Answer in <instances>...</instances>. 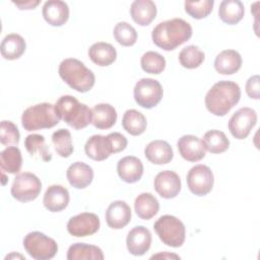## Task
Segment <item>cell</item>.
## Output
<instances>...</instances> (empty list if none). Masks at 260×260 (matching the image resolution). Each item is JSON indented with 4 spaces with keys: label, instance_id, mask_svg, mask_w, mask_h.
<instances>
[{
    "label": "cell",
    "instance_id": "obj_1",
    "mask_svg": "<svg viewBox=\"0 0 260 260\" xmlns=\"http://www.w3.org/2000/svg\"><path fill=\"white\" fill-rule=\"evenodd\" d=\"M192 37V27L182 18L159 22L151 32L152 42L165 51L175 50Z\"/></svg>",
    "mask_w": 260,
    "mask_h": 260
},
{
    "label": "cell",
    "instance_id": "obj_2",
    "mask_svg": "<svg viewBox=\"0 0 260 260\" xmlns=\"http://www.w3.org/2000/svg\"><path fill=\"white\" fill-rule=\"evenodd\" d=\"M241 88L231 80H220L212 85L205 95L206 109L218 117L225 116L240 101Z\"/></svg>",
    "mask_w": 260,
    "mask_h": 260
},
{
    "label": "cell",
    "instance_id": "obj_3",
    "mask_svg": "<svg viewBox=\"0 0 260 260\" xmlns=\"http://www.w3.org/2000/svg\"><path fill=\"white\" fill-rule=\"evenodd\" d=\"M54 106L58 118L75 130L91 124V109L72 95L60 96Z\"/></svg>",
    "mask_w": 260,
    "mask_h": 260
},
{
    "label": "cell",
    "instance_id": "obj_4",
    "mask_svg": "<svg viewBox=\"0 0 260 260\" xmlns=\"http://www.w3.org/2000/svg\"><path fill=\"white\" fill-rule=\"evenodd\" d=\"M58 72L63 81L78 92L90 90L95 82L93 72L75 58L64 59L59 65Z\"/></svg>",
    "mask_w": 260,
    "mask_h": 260
},
{
    "label": "cell",
    "instance_id": "obj_5",
    "mask_svg": "<svg viewBox=\"0 0 260 260\" xmlns=\"http://www.w3.org/2000/svg\"><path fill=\"white\" fill-rule=\"evenodd\" d=\"M55 106L50 103H41L25 109L21 116L22 127L26 131L49 129L59 123Z\"/></svg>",
    "mask_w": 260,
    "mask_h": 260
},
{
    "label": "cell",
    "instance_id": "obj_6",
    "mask_svg": "<svg viewBox=\"0 0 260 260\" xmlns=\"http://www.w3.org/2000/svg\"><path fill=\"white\" fill-rule=\"evenodd\" d=\"M153 229L159 240L173 248L181 247L186 238L184 223L176 216L166 214L160 216L153 224Z\"/></svg>",
    "mask_w": 260,
    "mask_h": 260
},
{
    "label": "cell",
    "instance_id": "obj_7",
    "mask_svg": "<svg viewBox=\"0 0 260 260\" xmlns=\"http://www.w3.org/2000/svg\"><path fill=\"white\" fill-rule=\"evenodd\" d=\"M23 248L36 260L52 259L58 252L56 241L41 232H30L23 239Z\"/></svg>",
    "mask_w": 260,
    "mask_h": 260
},
{
    "label": "cell",
    "instance_id": "obj_8",
    "mask_svg": "<svg viewBox=\"0 0 260 260\" xmlns=\"http://www.w3.org/2000/svg\"><path fill=\"white\" fill-rule=\"evenodd\" d=\"M42 190L41 180L32 173H19L13 180L11 195L20 202L32 201L40 195Z\"/></svg>",
    "mask_w": 260,
    "mask_h": 260
},
{
    "label": "cell",
    "instance_id": "obj_9",
    "mask_svg": "<svg viewBox=\"0 0 260 260\" xmlns=\"http://www.w3.org/2000/svg\"><path fill=\"white\" fill-rule=\"evenodd\" d=\"M133 94L138 106L144 109H151L161 101L164 90L161 84L157 80L152 78H141L136 82Z\"/></svg>",
    "mask_w": 260,
    "mask_h": 260
},
{
    "label": "cell",
    "instance_id": "obj_10",
    "mask_svg": "<svg viewBox=\"0 0 260 260\" xmlns=\"http://www.w3.org/2000/svg\"><path fill=\"white\" fill-rule=\"evenodd\" d=\"M186 180L191 193L197 196L207 195L212 190L214 183L213 173L205 165H197L191 168Z\"/></svg>",
    "mask_w": 260,
    "mask_h": 260
},
{
    "label": "cell",
    "instance_id": "obj_11",
    "mask_svg": "<svg viewBox=\"0 0 260 260\" xmlns=\"http://www.w3.org/2000/svg\"><path fill=\"white\" fill-rule=\"evenodd\" d=\"M257 123V113L254 109L243 107L233 114L229 121L231 134L239 139H245Z\"/></svg>",
    "mask_w": 260,
    "mask_h": 260
},
{
    "label": "cell",
    "instance_id": "obj_12",
    "mask_svg": "<svg viewBox=\"0 0 260 260\" xmlns=\"http://www.w3.org/2000/svg\"><path fill=\"white\" fill-rule=\"evenodd\" d=\"M100 218L95 213L82 212L68 220L67 231L73 237L83 238L95 234L100 229Z\"/></svg>",
    "mask_w": 260,
    "mask_h": 260
},
{
    "label": "cell",
    "instance_id": "obj_13",
    "mask_svg": "<svg viewBox=\"0 0 260 260\" xmlns=\"http://www.w3.org/2000/svg\"><path fill=\"white\" fill-rule=\"evenodd\" d=\"M153 186L156 193L166 199L175 198L181 191V179L176 172L162 171L159 172L153 181Z\"/></svg>",
    "mask_w": 260,
    "mask_h": 260
},
{
    "label": "cell",
    "instance_id": "obj_14",
    "mask_svg": "<svg viewBox=\"0 0 260 260\" xmlns=\"http://www.w3.org/2000/svg\"><path fill=\"white\" fill-rule=\"evenodd\" d=\"M127 249L134 256L144 255L151 245V233L143 225L133 228L127 235Z\"/></svg>",
    "mask_w": 260,
    "mask_h": 260
},
{
    "label": "cell",
    "instance_id": "obj_15",
    "mask_svg": "<svg viewBox=\"0 0 260 260\" xmlns=\"http://www.w3.org/2000/svg\"><path fill=\"white\" fill-rule=\"evenodd\" d=\"M178 150L181 156L188 161L195 162L205 156V147L202 140L195 135H183L177 142Z\"/></svg>",
    "mask_w": 260,
    "mask_h": 260
},
{
    "label": "cell",
    "instance_id": "obj_16",
    "mask_svg": "<svg viewBox=\"0 0 260 260\" xmlns=\"http://www.w3.org/2000/svg\"><path fill=\"white\" fill-rule=\"evenodd\" d=\"M131 220V208L122 200L112 202L106 211L107 224L114 230L125 228Z\"/></svg>",
    "mask_w": 260,
    "mask_h": 260
},
{
    "label": "cell",
    "instance_id": "obj_17",
    "mask_svg": "<svg viewBox=\"0 0 260 260\" xmlns=\"http://www.w3.org/2000/svg\"><path fill=\"white\" fill-rule=\"evenodd\" d=\"M84 151L87 157L92 160L102 161L107 159L113 151L110 138L105 135L95 134L89 137L84 145Z\"/></svg>",
    "mask_w": 260,
    "mask_h": 260
},
{
    "label": "cell",
    "instance_id": "obj_18",
    "mask_svg": "<svg viewBox=\"0 0 260 260\" xmlns=\"http://www.w3.org/2000/svg\"><path fill=\"white\" fill-rule=\"evenodd\" d=\"M42 14L44 19L52 26H61L69 18V7L66 2L61 0L46 1Z\"/></svg>",
    "mask_w": 260,
    "mask_h": 260
},
{
    "label": "cell",
    "instance_id": "obj_19",
    "mask_svg": "<svg viewBox=\"0 0 260 260\" xmlns=\"http://www.w3.org/2000/svg\"><path fill=\"white\" fill-rule=\"evenodd\" d=\"M117 173L122 181L129 184L136 183L143 175V164L133 155L122 157L117 164Z\"/></svg>",
    "mask_w": 260,
    "mask_h": 260
},
{
    "label": "cell",
    "instance_id": "obj_20",
    "mask_svg": "<svg viewBox=\"0 0 260 260\" xmlns=\"http://www.w3.org/2000/svg\"><path fill=\"white\" fill-rule=\"evenodd\" d=\"M70 196L68 190L62 185H51L45 192L43 203L51 212H59L69 204Z\"/></svg>",
    "mask_w": 260,
    "mask_h": 260
},
{
    "label": "cell",
    "instance_id": "obj_21",
    "mask_svg": "<svg viewBox=\"0 0 260 260\" xmlns=\"http://www.w3.org/2000/svg\"><path fill=\"white\" fill-rule=\"evenodd\" d=\"M144 155L153 165H166L173 159L174 151L167 141L157 139L145 146Z\"/></svg>",
    "mask_w": 260,
    "mask_h": 260
},
{
    "label": "cell",
    "instance_id": "obj_22",
    "mask_svg": "<svg viewBox=\"0 0 260 260\" xmlns=\"http://www.w3.org/2000/svg\"><path fill=\"white\" fill-rule=\"evenodd\" d=\"M66 177L69 184L76 189L86 188L93 179V171L90 166L76 161L69 166L66 172Z\"/></svg>",
    "mask_w": 260,
    "mask_h": 260
},
{
    "label": "cell",
    "instance_id": "obj_23",
    "mask_svg": "<svg viewBox=\"0 0 260 260\" xmlns=\"http://www.w3.org/2000/svg\"><path fill=\"white\" fill-rule=\"evenodd\" d=\"M242 57L236 50H223L214 60L215 70L222 75H232L240 70Z\"/></svg>",
    "mask_w": 260,
    "mask_h": 260
},
{
    "label": "cell",
    "instance_id": "obj_24",
    "mask_svg": "<svg viewBox=\"0 0 260 260\" xmlns=\"http://www.w3.org/2000/svg\"><path fill=\"white\" fill-rule=\"evenodd\" d=\"M130 14L134 22L146 26L156 16V6L151 0H135L130 7Z\"/></svg>",
    "mask_w": 260,
    "mask_h": 260
},
{
    "label": "cell",
    "instance_id": "obj_25",
    "mask_svg": "<svg viewBox=\"0 0 260 260\" xmlns=\"http://www.w3.org/2000/svg\"><path fill=\"white\" fill-rule=\"evenodd\" d=\"M117 111L110 104H98L91 109V124L98 129H110L117 121Z\"/></svg>",
    "mask_w": 260,
    "mask_h": 260
},
{
    "label": "cell",
    "instance_id": "obj_26",
    "mask_svg": "<svg viewBox=\"0 0 260 260\" xmlns=\"http://www.w3.org/2000/svg\"><path fill=\"white\" fill-rule=\"evenodd\" d=\"M88 57L95 65L106 67L116 61L117 51L114 46L109 43L98 42L89 47Z\"/></svg>",
    "mask_w": 260,
    "mask_h": 260
},
{
    "label": "cell",
    "instance_id": "obj_27",
    "mask_svg": "<svg viewBox=\"0 0 260 260\" xmlns=\"http://www.w3.org/2000/svg\"><path fill=\"white\" fill-rule=\"evenodd\" d=\"M26 48L24 39L17 34L7 35L1 43V55L6 60H16L22 56Z\"/></svg>",
    "mask_w": 260,
    "mask_h": 260
},
{
    "label": "cell",
    "instance_id": "obj_28",
    "mask_svg": "<svg viewBox=\"0 0 260 260\" xmlns=\"http://www.w3.org/2000/svg\"><path fill=\"white\" fill-rule=\"evenodd\" d=\"M68 260H103L105 258L101 248L85 243H75L68 248Z\"/></svg>",
    "mask_w": 260,
    "mask_h": 260
},
{
    "label": "cell",
    "instance_id": "obj_29",
    "mask_svg": "<svg viewBox=\"0 0 260 260\" xmlns=\"http://www.w3.org/2000/svg\"><path fill=\"white\" fill-rule=\"evenodd\" d=\"M245 14L244 4L240 0H223L219 4L218 16L228 24H236L241 21Z\"/></svg>",
    "mask_w": 260,
    "mask_h": 260
},
{
    "label": "cell",
    "instance_id": "obj_30",
    "mask_svg": "<svg viewBox=\"0 0 260 260\" xmlns=\"http://www.w3.org/2000/svg\"><path fill=\"white\" fill-rule=\"evenodd\" d=\"M134 209L138 217L144 220L152 218L159 209L158 200L151 193H141L134 201Z\"/></svg>",
    "mask_w": 260,
    "mask_h": 260
},
{
    "label": "cell",
    "instance_id": "obj_31",
    "mask_svg": "<svg viewBox=\"0 0 260 260\" xmlns=\"http://www.w3.org/2000/svg\"><path fill=\"white\" fill-rule=\"evenodd\" d=\"M24 146L30 156L50 161L52 159V152L46 144V139L41 134H29L24 139Z\"/></svg>",
    "mask_w": 260,
    "mask_h": 260
},
{
    "label": "cell",
    "instance_id": "obj_32",
    "mask_svg": "<svg viewBox=\"0 0 260 260\" xmlns=\"http://www.w3.org/2000/svg\"><path fill=\"white\" fill-rule=\"evenodd\" d=\"M122 126L130 135L138 136L146 130L147 121L145 116L137 110H127L122 118Z\"/></svg>",
    "mask_w": 260,
    "mask_h": 260
},
{
    "label": "cell",
    "instance_id": "obj_33",
    "mask_svg": "<svg viewBox=\"0 0 260 260\" xmlns=\"http://www.w3.org/2000/svg\"><path fill=\"white\" fill-rule=\"evenodd\" d=\"M22 166V156L18 147L8 146L0 152V167L8 174L19 173Z\"/></svg>",
    "mask_w": 260,
    "mask_h": 260
},
{
    "label": "cell",
    "instance_id": "obj_34",
    "mask_svg": "<svg viewBox=\"0 0 260 260\" xmlns=\"http://www.w3.org/2000/svg\"><path fill=\"white\" fill-rule=\"evenodd\" d=\"M205 150L211 153H221L224 152L230 147V140L226 135L219 130H209L201 139Z\"/></svg>",
    "mask_w": 260,
    "mask_h": 260
},
{
    "label": "cell",
    "instance_id": "obj_35",
    "mask_svg": "<svg viewBox=\"0 0 260 260\" xmlns=\"http://www.w3.org/2000/svg\"><path fill=\"white\" fill-rule=\"evenodd\" d=\"M52 143L55 151L61 157H69L73 153V144L69 130L61 128L52 134Z\"/></svg>",
    "mask_w": 260,
    "mask_h": 260
},
{
    "label": "cell",
    "instance_id": "obj_36",
    "mask_svg": "<svg viewBox=\"0 0 260 260\" xmlns=\"http://www.w3.org/2000/svg\"><path fill=\"white\" fill-rule=\"evenodd\" d=\"M205 55L199 47L190 45L183 48L179 54L180 64L187 69H195L204 61Z\"/></svg>",
    "mask_w": 260,
    "mask_h": 260
},
{
    "label": "cell",
    "instance_id": "obj_37",
    "mask_svg": "<svg viewBox=\"0 0 260 260\" xmlns=\"http://www.w3.org/2000/svg\"><path fill=\"white\" fill-rule=\"evenodd\" d=\"M140 65L142 70L146 73L159 74L166 68V59L157 52L148 51L142 55Z\"/></svg>",
    "mask_w": 260,
    "mask_h": 260
},
{
    "label": "cell",
    "instance_id": "obj_38",
    "mask_svg": "<svg viewBox=\"0 0 260 260\" xmlns=\"http://www.w3.org/2000/svg\"><path fill=\"white\" fill-rule=\"evenodd\" d=\"M115 40L124 47H131L137 41L136 29L126 21L118 22L113 30Z\"/></svg>",
    "mask_w": 260,
    "mask_h": 260
},
{
    "label": "cell",
    "instance_id": "obj_39",
    "mask_svg": "<svg viewBox=\"0 0 260 260\" xmlns=\"http://www.w3.org/2000/svg\"><path fill=\"white\" fill-rule=\"evenodd\" d=\"M214 1L213 0H201V1H186L185 11L195 19L205 18L212 11Z\"/></svg>",
    "mask_w": 260,
    "mask_h": 260
},
{
    "label": "cell",
    "instance_id": "obj_40",
    "mask_svg": "<svg viewBox=\"0 0 260 260\" xmlns=\"http://www.w3.org/2000/svg\"><path fill=\"white\" fill-rule=\"evenodd\" d=\"M20 134L17 126L11 121H2L0 130V141L3 145H17Z\"/></svg>",
    "mask_w": 260,
    "mask_h": 260
},
{
    "label": "cell",
    "instance_id": "obj_41",
    "mask_svg": "<svg viewBox=\"0 0 260 260\" xmlns=\"http://www.w3.org/2000/svg\"><path fill=\"white\" fill-rule=\"evenodd\" d=\"M108 137L110 138L114 153L121 152L127 147L128 141H127V138L123 134H121L119 132H113V133L108 134Z\"/></svg>",
    "mask_w": 260,
    "mask_h": 260
},
{
    "label": "cell",
    "instance_id": "obj_42",
    "mask_svg": "<svg viewBox=\"0 0 260 260\" xmlns=\"http://www.w3.org/2000/svg\"><path fill=\"white\" fill-rule=\"evenodd\" d=\"M259 75L251 76L246 82V92L249 98L254 100L260 99V88H259Z\"/></svg>",
    "mask_w": 260,
    "mask_h": 260
},
{
    "label": "cell",
    "instance_id": "obj_43",
    "mask_svg": "<svg viewBox=\"0 0 260 260\" xmlns=\"http://www.w3.org/2000/svg\"><path fill=\"white\" fill-rule=\"evenodd\" d=\"M19 9H35L40 4V1H27V2H13Z\"/></svg>",
    "mask_w": 260,
    "mask_h": 260
},
{
    "label": "cell",
    "instance_id": "obj_44",
    "mask_svg": "<svg viewBox=\"0 0 260 260\" xmlns=\"http://www.w3.org/2000/svg\"><path fill=\"white\" fill-rule=\"evenodd\" d=\"M152 258H176V259H180V256L176 255V254H170V253H159V254H156V255H153L151 256V259Z\"/></svg>",
    "mask_w": 260,
    "mask_h": 260
}]
</instances>
